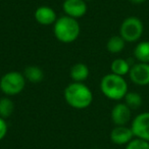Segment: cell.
<instances>
[{
    "label": "cell",
    "instance_id": "cell-16",
    "mask_svg": "<svg viewBox=\"0 0 149 149\" xmlns=\"http://www.w3.org/2000/svg\"><path fill=\"white\" fill-rule=\"evenodd\" d=\"M127 42L120 35L111 36L106 42V49L109 53L118 54L125 49Z\"/></svg>",
    "mask_w": 149,
    "mask_h": 149
},
{
    "label": "cell",
    "instance_id": "cell-3",
    "mask_svg": "<svg viewBox=\"0 0 149 149\" xmlns=\"http://www.w3.org/2000/svg\"><path fill=\"white\" fill-rule=\"evenodd\" d=\"M100 91L108 99L120 101L128 93V83L124 77L110 72L105 74L100 81Z\"/></svg>",
    "mask_w": 149,
    "mask_h": 149
},
{
    "label": "cell",
    "instance_id": "cell-10",
    "mask_svg": "<svg viewBox=\"0 0 149 149\" xmlns=\"http://www.w3.org/2000/svg\"><path fill=\"white\" fill-rule=\"evenodd\" d=\"M110 141L116 145H127L135 138L131 127L114 126L109 135Z\"/></svg>",
    "mask_w": 149,
    "mask_h": 149
},
{
    "label": "cell",
    "instance_id": "cell-5",
    "mask_svg": "<svg viewBox=\"0 0 149 149\" xmlns=\"http://www.w3.org/2000/svg\"><path fill=\"white\" fill-rule=\"evenodd\" d=\"M144 32V25L137 17H128L120 27V36L128 43H134L141 39Z\"/></svg>",
    "mask_w": 149,
    "mask_h": 149
},
{
    "label": "cell",
    "instance_id": "cell-11",
    "mask_svg": "<svg viewBox=\"0 0 149 149\" xmlns=\"http://www.w3.org/2000/svg\"><path fill=\"white\" fill-rule=\"evenodd\" d=\"M35 19L38 24L42 26H50L54 25V23L57 19V15L54 9L47 5L39 6L35 10Z\"/></svg>",
    "mask_w": 149,
    "mask_h": 149
},
{
    "label": "cell",
    "instance_id": "cell-12",
    "mask_svg": "<svg viewBox=\"0 0 149 149\" xmlns=\"http://www.w3.org/2000/svg\"><path fill=\"white\" fill-rule=\"evenodd\" d=\"M90 74L89 68L87 64L83 63V62H78V63L74 64L70 68V76L74 82H79V83H83L84 81L88 79Z\"/></svg>",
    "mask_w": 149,
    "mask_h": 149
},
{
    "label": "cell",
    "instance_id": "cell-19",
    "mask_svg": "<svg viewBox=\"0 0 149 149\" xmlns=\"http://www.w3.org/2000/svg\"><path fill=\"white\" fill-rule=\"evenodd\" d=\"M125 149H149V142L142 139L134 138L129 144L126 145Z\"/></svg>",
    "mask_w": 149,
    "mask_h": 149
},
{
    "label": "cell",
    "instance_id": "cell-13",
    "mask_svg": "<svg viewBox=\"0 0 149 149\" xmlns=\"http://www.w3.org/2000/svg\"><path fill=\"white\" fill-rule=\"evenodd\" d=\"M23 74H24V77H25L26 81L30 82V83H33V84L40 83L44 78L43 70L37 65L26 66Z\"/></svg>",
    "mask_w": 149,
    "mask_h": 149
},
{
    "label": "cell",
    "instance_id": "cell-14",
    "mask_svg": "<svg viewBox=\"0 0 149 149\" xmlns=\"http://www.w3.org/2000/svg\"><path fill=\"white\" fill-rule=\"evenodd\" d=\"M131 66L132 64L129 62V60L124 59V58H116L110 64V70L112 74L125 77L126 74H129Z\"/></svg>",
    "mask_w": 149,
    "mask_h": 149
},
{
    "label": "cell",
    "instance_id": "cell-7",
    "mask_svg": "<svg viewBox=\"0 0 149 149\" xmlns=\"http://www.w3.org/2000/svg\"><path fill=\"white\" fill-rule=\"evenodd\" d=\"M129 77L132 83L137 86H144L149 85V63L145 62H138L132 64L131 66Z\"/></svg>",
    "mask_w": 149,
    "mask_h": 149
},
{
    "label": "cell",
    "instance_id": "cell-8",
    "mask_svg": "<svg viewBox=\"0 0 149 149\" xmlns=\"http://www.w3.org/2000/svg\"><path fill=\"white\" fill-rule=\"evenodd\" d=\"M110 118L114 126H127L132 118V109L125 102H118L112 107Z\"/></svg>",
    "mask_w": 149,
    "mask_h": 149
},
{
    "label": "cell",
    "instance_id": "cell-9",
    "mask_svg": "<svg viewBox=\"0 0 149 149\" xmlns=\"http://www.w3.org/2000/svg\"><path fill=\"white\" fill-rule=\"evenodd\" d=\"M62 10L65 15L78 19L87 13V2L85 0H64L62 3Z\"/></svg>",
    "mask_w": 149,
    "mask_h": 149
},
{
    "label": "cell",
    "instance_id": "cell-4",
    "mask_svg": "<svg viewBox=\"0 0 149 149\" xmlns=\"http://www.w3.org/2000/svg\"><path fill=\"white\" fill-rule=\"evenodd\" d=\"M24 74L21 72L11 70L4 74L0 79V90L6 96H15L22 93L26 87Z\"/></svg>",
    "mask_w": 149,
    "mask_h": 149
},
{
    "label": "cell",
    "instance_id": "cell-2",
    "mask_svg": "<svg viewBox=\"0 0 149 149\" xmlns=\"http://www.w3.org/2000/svg\"><path fill=\"white\" fill-rule=\"evenodd\" d=\"M53 34L59 42L70 44L74 42L81 34V27L78 19L62 15L57 17L53 25Z\"/></svg>",
    "mask_w": 149,
    "mask_h": 149
},
{
    "label": "cell",
    "instance_id": "cell-17",
    "mask_svg": "<svg viewBox=\"0 0 149 149\" xmlns=\"http://www.w3.org/2000/svg\"><path fill=\"white\" fill-rule=\"evenodd\" d=\"M15 103L8 96L0 98V116L2 118L6 120L10 118L15 111Z\"/></svg>",
    "mask_w": 149,
    "mask_h": 149
},
{
    "label": "cell",
    "instance_id": "cell-18",
    "mask_svg": "<svg viewBox=\"0 0 149 149\" xmlns=\"http://www.w3.org/2000/svg\"><path fill=\"white\" fill-rule=\"evenodd\" d=\"M124 102L131 108L132 110L138 109L143 104V98L137 92H131L128 91L126 96L124 97Z\"/></svg>",
    "mask_w": 149,
    "mask_h": 149
},
{
    "label": "cell",
    "instance_id": "cell-15",
    "mask_svg": "<svg viewBox=\"0 0 149 149\" xmlns=\"http://www.w3.org/2000/svg\"><path fill=\"white\" fill-rule=\"evenodd\" d=\"M134 57L138 62L149 63V41H141L134 49Z\"/></svg>",
    "mask_w": 149,
    "mask_h": 149
},
{
    "label": "cell",
    "instance_id": "cell-6",
    "mask_svg": "<svg viewBox=\"0 0 149 149\" xmlns=\"http://www.w3.org/2000/svg\"><path fill=\"white\" fill-rule=\"evenodd\" d=\"M130 127L135 138L149 142V111L137 114L132 120Z\"/></svg>",
    "mask_w": 149,
    "mask_h": 149
},
{
    "label": "cell",
    "instance_id": "cell-21",
    "mask_svg": "<svg viewBox=\"0 0 149 149\" xmlns=\"http://www.w3.org/2000/svg\"><path fill=\"white\" fill-rule=\"evenodd\" d=\"M132 4H136V5H140V4H143L147 1V0H129Z\"/></svg>",
    "mask_w": 149,
    "mask_h": 149
},
{
    "label": "cell",
    "instance_id": "cell-1",
    "mask_svg": "<svg viewBox=\"0 0 149 149\" xmlns=\"http://www.w3.org/2000/svg\"><path fill=\"white\" fill-rule=\"evenodd\" d=\"M64 100L74 109H86L93 101L91 89L84 83L74 82L68 84L63 92Z\"/></svg>",
    "mask_w": 149,
    "mask_h": 149
},
{
    "label": "cell",
    "instance_id": "cell-20",
    "mask_svg": "<svg viewBox=\"0 0 149 149\" xmlns=\"http://www.w3.org/2000/svg\"><path fill=\"white\" fill-rule=\"evenodd\" d=\"M7 131H8V126L6 124V120L0 116V141L5 138V136L7 135Z\"/></svg>",
    "mask_w": 149,
    "mask_h": 149
},
{
    "label": "cell",
    "instance_id": "cell-22",
    "mask_svg": "<svg viewBox=\"0 0 149 149\" xmlns=\"http://www.w3.org/2000/svg\"><path fill=\"white\" fill-rule=\"evenodd\" d=\"M85 1H86V2H87V1H92V0H85Z\"/></svg>",
    "mask_w": 149,
    "mask_h": 149
}]
</instances>
